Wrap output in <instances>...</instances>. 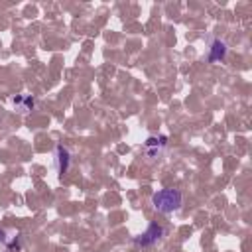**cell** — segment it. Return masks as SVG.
Segmentation results:
<instances>
[{"instance_id": "6", "label": "cell", "mask_w": 252, "mask_h": 252, "mask_svg": "<svg viewBox=\"0 0 252 252\" xmlns=\"http://www.w3.org/2000/svg\"><path fill=\"white\" fill-rule=\"evenodd\" d=\"M224 55H226V43L220 41V39H215V41L211 43V47H209L207 59H209L211 63H217V61H222Z\"/></svg>"}, {"instance_id": "1", "label": "cell", "mask_w": 252, "mask_h": 252, "mask_svg": "<svg viewBox=\"0 0 252 252\" xmlns=\"http://www.w3.org/2000/svg\"><path fill=\"white\" fill-rule=\"evenodd\" d=\"M152 205L158 213H163V215H169V213H175L181 209L183 205V195L179 189H159L152 195Z\"/></svg>"}, {"instance_id": "2", "label": "cell", "mask_w": 252, "mask_h": 252, "mask_svg": "<svg viewBox=\"0 0 252 252\" xmlns=\"http://www.w3.org/2000/svg\"><path fill=\"white\" fill-rule=\"evenodd\" d=\"M163 234H165V228H163L161 224H158V222H150L148 228H146L140 236L134 238V244H136V246H142V248H146V246H154V244H158V242L163 238Z\"/></svg>"}, {"instance_id": "3", "label": "cell", "mask_w": 252, "mask_h": 252, "mask_svg": "<svg viewBox=\"0 0 252 252\" xmlns=\"http://www.w3.org/2000/svg\"><path fill=\"white\" fill-rule=\"evenodd\" d=\"M165 146H167V136H150L144 142V154L150 159H156V158L161 156V152L165 150Z\"/></svg>"}, {"instance_id": "5", "label": "cell", "mask_w": 252, "mask_h": 252, "mask_svg": "<svg viewBox=\"0 0 252 252\" xmlns=\"http://www.w3.org/2000/svg\"><path fill=\"white\" fill-rule=\"evenodd\" d=\"M10 102L16 106L18 112H30L35 106V98L30 96V94H16V96L10 98Z\"/></svg>"}, {"instance_id": "4", "label": "cell", "mask_w": 252, "mask_h": 252, "mask_svg": "<svg viewBox=\"0 0 252 252\" xmlns=\"http://www.w3.org/2000/svg\"><path fill=\"white\" fill-rule=\"evenodd\" d=\"M55 165H57V173L59 175H65L67 169H69V165H71V154L61 144L55 146Z\"/></svg>"}]
</instances>
